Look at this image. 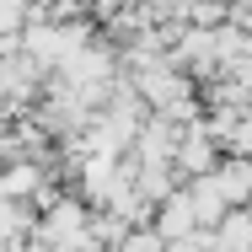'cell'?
<instances>
[{"label":"cell","instance_id":"obj_1","mask_svg":"<svg viewBox=\"0 0 252 252\" xmlns=\"http://www.w3.org/2000/svg\"><path fill=\"white\" fill-rule=\"evenodd\" d=\"M172 166H183V172H215L220 161H215V140H209V129L204 124H188V134L177 140V156H172Z\"/></svg>","mask_w":252,"mask_h":252},{"label":"cell","instance_id":"obj_2","mask_svg":"<svg viewBox=\"0 0 252 252\" xmlns=\"http://www.w3.org/2000/svg\"><path fill=\"white\" fill-rule=\"evenodd\" d=\"M188 199H193L199 225H220V220H225V209H231V199H225V188H220V177H215V172H199V177H193Z\"/></svg>","mask_w":252,"mask_h":252},{"label":"cell","instance_id":"obj_3","mask_svg":"<svg viewBox=\"0 0 252 252\" xmlns=\"http://www.w3.org/2000/svg\"><path fill=\"white\" fill-rule=\"evenodd\" d=\"M156 231H161V242H177V236H193V231H199V215H193V199L172 188V193L161 199V225H156Z\"/></svg>","mask_w":252,"mask_h":252},{"label":"cell","instance_id":"obj_4","mask_svg":"<svg viewBox=\"0 0 252 252\" xmlns=\"http://www.w3.org/2000/svg\"><path fill=\"white\" fill-rule=\"evenodd\" d=\"M215 177H220V188H225L231 204H247L252 199V161H247V156H225V161L215 166Z\"/></svg>","mask_w":252,"mask_h":252},{"label":"cell","instance_id":"obj_5","mask_svg":"<svg viewBox=\"0 0 252 252\" xmlns=\"http://www.w3.org/2000/svg\"><path fill=\"white\" fill-rule=\"evenodd\" d=\"M38 188H43V172L27 166V161H16L11 172H0V199H22V193H38Z\"/></svg>","mask_w":252,"mask_h":252},{"label":"cell","instance_id":"obj_6","mask_svg":"<svg viewBox=\"0 0 252 252\" xmlns=\"http://www.w3.org/2000/svg\"><path fill=\"white\" fill-rule=\"evenodd\" d=\"M113 252H166V242H161V231H129Z\"/></svg>","mask_w":252,"mask_h":252},{"label":"cell","instance_id":"obj_7","mask_svg":"<svg viewBox=\"0 0 252 252\" xmlns=\"http://www.w3.org/2000/svg\"><path fill=\"white\" fill-rule=\"evenodd\" d=\"M236 22H242V27H252V5H242V11H236Z\"/></svg>","mask_w":252,"mask_h":252},{"label":"cell","instance_id":"obj_8","mask_svg":"<svg viewBox=\"0 0 252 252\" xmlns=\"http://www.w3.org/2000/svg\"><path fill=\"white\" fill-rule=\"evenodd\" d=\"M247 220H252V199H247Z\"/></svg>","mask_w":252,"mask_h":252}]
</instances>
